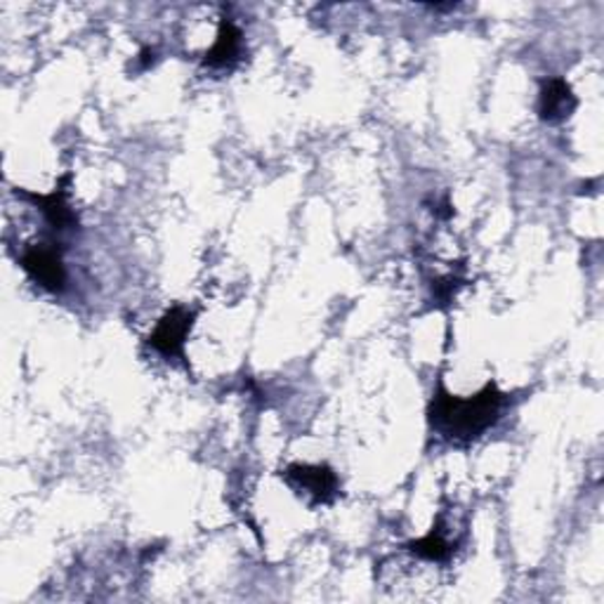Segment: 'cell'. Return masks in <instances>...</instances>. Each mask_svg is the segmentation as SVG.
<instances>
[{
    "label": "cell",
    "mask_w": 604,
    "mask_h": 604,
    "mask_svg": "<svg viewBox=\"0 0 604 604\" xmlns=\"http://www.w3.org/2000/svg\"><path fill=\"white\" fill-rule=\"evenodd\" d=\"M508 394L496 383H487L475 396H456L439 381L437 392L430 402V425L448 442H475L500 421Z\"/></svg>",
    "instance_id": "cell-1"
},
{
    "label": "cell",
    "mask_w": 604,
    "mask_h": 604,
    "mask_svg": "<svg viewBox=\"0 0 604 604\" xmlns=\"http://www.w3.org/2000/svg\"><path fill=\"white\" fill-rule=\"evenodd\" d=\"M284 479L288 485L309 496L319 506H329L340 494V479L329 465H307V463H293L286 468Z\"/></svg>",
    "instance_id": "cell-2"
},
{
    "label": "cell",
    "mask_w": 604,
    "mask_h": 604,
    "mask_svg": "<svg viewBox=\"0 0 604 604\" xmlns=\"http://www.w3.org/2000/svg\"><path fill=\"white\" fill-rule=\"evenodd\" d=\"M197 319L194 309H189L184 305L170 307L168 312L159 319L157 329L149 336V345L163 357H184V342L189 331H192Z\"/></svg>",
    "instance_id": "cell-3"
},
{
    "label": "cell",
    "mask_w": 604,
    "mask_h": 604,
    "mask_svg": "<svg viewBox=\"0 0 604 604\" xmlns=\"http://www.w3.org/2000/svg\"><path fill=\"white\" fill-rule=\"evenodd\" d=\"M20 265L41 288H45L50 293L64 290L66 269H64L62 253L55 246H50V244L29 246L20 255Z\"/></svg>",
    "instance_id": "cell-4"
},
{
    "label": "cell",
    "mask_w": 604,
    "mask_h": 604,
    "mask_svg": "<svg viewBox=\"0 0 604 604\" xmlns=\"http://www.w3.org/2000/svg\"><path fill=\"white\" fill-rule=\"evenodd\" d=\"M68 176H64L57 187L50 194H33V192H24V189H17V197L31 201L33 205H39L41 213L45 215V220L53 224V230L57 232H66L78 227V215L74 213L72 205H68Z\"/></svg>",
    "instance_id": "cell-5"
},
{
    "label": "cell",
    "mask_w": 604,
    "mask_h": 604,
    "mask_svg": "<svg viewBox=\"0 0 604 604\" xmlns=\"http://www.w3.org/2000/svg\"><path fill=\"white\" fill-rule=\"evenodd\" d=\"M579 107V99L564 78L555 76L548 78L541 85V95H539V116L545 124H562L569 116H572Z\"/></svg>",
    "instance_id": "cell-6"
},
{
    "label": "cell",
    "mask_w": 604,
    "mask_h": 604,
    "mask_svg": "<svg viewBox=\"0 0 604 604\" xmlns=\"http://www.w3.org/2000/svg\"><path fill=\"white\" fill-rule=\"evenodd\" d=\"M241 47H244V33H241V29L230 20V17H224L220 22L213 47L203 55V66L232 68L239 62Z\"/></svg>",
    "instance_id": "cell-7"
},
{
    "label": "cell",
    "mask_w": 604,
    "mask_h": 604,
    "mask_svg": "<svg viewBox=\"0 0 604 604\" xmlns=\"http://www.w3.org/2000/svg\"><path fill=\"white\" fill-rule=\"evenodd\" d=\"M406 550L413 552V555H418L421 560H427V562H448L454 555V550L456 545L448 541L444 537V529L442 524L437 522L433 529H430L423 539L418 541H411L406 543Z\"/></svg>",
    "instance_id": "cell-8"
},
{
    "label": "cell",
    "mask_w": 604,
    "mask_h": 604,
    "mask_svg": "<svg viewBox=\"0 0 604 604\" xmlns=\"http://www.w3.org/2000/svg\"><path fill=\"white\" fill-rule=\"evenodd\" d=\"M153 60H157V53H153L151 47H145L142 55H140V68H149L153 64Z\"/></svg>",
    "instance_id": "cell-9"
}]
</instances>
